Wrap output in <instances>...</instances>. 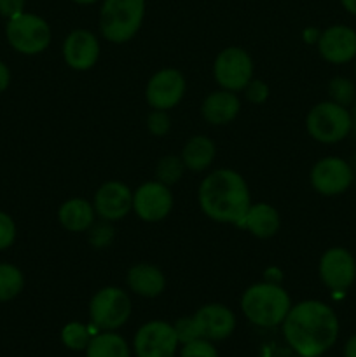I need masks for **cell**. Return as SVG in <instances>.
Returning <instances> with one entry per match:
<instances>
[{
  "mask_svg": "<svg viewBox=\"0 0 356 357\" xmlns=\"http://www.w3.org/2000/svg\"><path fill=\"white\" fill-rule=\"evenodd\" d=\"M281 326L286 344L300 357H320L339 337L334 309L320 300H304L292 305Z\"/></svg>",
  "mask_w": 356,
  "mask_h": 357,
  "instance_id": "obj_1",
  "label": "cell"
},
{
  "mask_svg": "<svg viewBox=\"0 0 356 357\" xmlns=\"http://www.w3.org/2000/svg\"><path fill=\"white\" fill-rule=\"evenodd\" d=\"M201 211L218 223L237 225L251 206L250 190L239 173L232 169H216L201 181L198 190Z\"/></svg>",
  "mask_w": 356,
  "mask_h": 357,
  "instance_id": "obj_2",
  "label": "cell"
},
{
  "mask_svg": "<svg viewBox=\"0 0 356 357\" xmlns=\"http://www.w3.org/2000/svg\"><path fill=\"white\" fill-rule=\"evenodd\" d=\"M292 309V298L279 282H257L244 289L241 310L251 324L258 328H274L283 324Z\"/></svg>",
  "mask_w": 356,
  "mask_h": 357,
  "instance_id": "obj_3",
  "label": "cell"
},
{
  "mask_svg": "<svg viewBox=\"0 0 356 357\" xmlns=\"http://www.w3.org/2000/svg\"><path fill=\"white\" fill-rule=\"evenodd\" d=\"M145 16V0H103L100 31L112 44H124L138 33Z\"/></svg>",
  "mask_w": 356,
  "mask_h": 357,
  "instance_id": "obj_4",
  "label": "cell"
},
{
  "mask_svg": "<svg viewBox=\"0 0 356 357\" xmlns=\"http://www.w3.org/2000/svg\"><path fill=\"white\" fill-rule=\"evenodd\" d=\"M306 128L311 138L325 145L342 142L353 129L351 112L334 101H323L307 114Z\"/></svg>",
  "mask_w": 356,
  "mask_h": 357,
  "instance_id": "obj_5",
  "label": "cell"
},
{
  "mask_svg": "<svg viewBox=\"0 0 356 357\" xmlns=\"http://www.w3.org/2000/svg\"><path fill=\"white\" fill-rule=\"evenodd\" d=\"M131 310L133 305L128 293L117 286H107L91 298L89 319L96 330L115 331L128 323Z\"/></svg>",
  "mask_w": 356,
  "mask_h": 357,
  "instance_id": "obj_6",
  "label": "cell"
},
{
  "mask_svg": "<svg viewBox=\"0 0 356 357\" xmlns=\"http://www.w3.org/2000/svg\"><path fill=\"white\" fill-rule=\"evenodd\" d=\"M6 35L9 44L27 56L40 54L51 44V26L37 14L21 13L9 20Z\"/></svg>",
  "mask_w": 356,
  "mask_h": 357,
  "instance_id": "obj_7",
  "label": "cell"
},
{
  "mask_svg": "<svg viewBox=\"0 0 356 357\" xmlns=\"http://www.w3.org/2000/svg\"><path fill=\"white\" fill-rule=\"evenodd\" d=\"M213 77L222 89L243 91L253 79V61L243 47H227L213 63Z\"/></svg>",
  "mask_w": 356,
  "mask_h": 357,
  "instance_id": "obj_8",
  "label": "cell"
},
{
  "mask_svg": "<svg viewBox=\"0 0 356 357\" xmlns=\"http://www.w3.org/2000/svg\"><path fill=\"white\" fill-rule=\"evenodd\" d=\"M178 344L173 324L166 321H149L133 338L136 357H175Z\"/></svg>",
  "mask_w": 356,
  "mask_h": 357,
  "instance_id": "obj_9",
  "label": "cell"
},
{
  "mask_svg": "<svg viewBox=\"0 0 356 357\" xmlns=\"http://www.w3.org/2000/svg\"><path fill=\"white\" fill-rule=\"evenodd\" d=\"M173 208V194L161 181H147L133 192V211L147 223L163 222Z\"/></svg>",
  "mask_w": 356,
  "mask_h": 357,
  "instance_id": "obj_10",
  "label": "cell"
},
{
  "mask_svg": "<svg viewBox=\"0 0 356 357\" xmlns=\"http://www.w3.org/2000/svg\"><path fill=\"white\" fill-rule=\"evenodd\" d=\"M355 180L351 164L339 157H325L318 160L311 169V185L321 195H341L348 190Z\"/></svg>",
  "mask_w": 356,
  "mask_h": 357,
  "instance_id": "obj_11",
  "label": "cell"
},
{
  "mask_svg": "<svg viewBox=\"0 0 356 357\" xmlns=\"http://www.w3.org/2000/svg\"><path fill=\"white\" fill-rule=\"evenodd\" d=\"M321 282L334 293H344L356 279V260L346 248H330L318 265Z\"/></svg>",
  "mask_w": 356,
  "mask_h": 357,
  "instance_id": "obj_12",
  "label": "cell"
},
{
  "mask_svg": "<svg viewBox=\"0 0 356 357\" xmlns=\"http://www.w3.org/2000/svg\"><path fill=\"white\" fill-rule=\"evenodd\" d=\"M187 84L177 68H163L150 77L145 89L147 103L154 110H170L184 98Z\"/></svg>",
  "mask_w": 356,
  "mask_h": 357,
  "instance_id": "obj_13",
  "label": "cell"
},
{
  "mask_svg": "<svg viewBox=\"0 0 356 357\" xmlns=\"http://www.w3.org/2000/svg\"><path fill=\"white\" fill-rule=\"evenodd\" d=\"M94 211L101 220L119 222L133 209V192L122 181H107L94 194Z\"/></svg>",
  "mask_w": 356,
  "mask_h": 357,
  "instance_id": "obj_14",
  "label": "cell"
},
{
  "mask_svg": "<svg viewBox=\"0 0 356 357\" xmlns=\"http://www.w3.org/2000/svg\"><path fill=\"white\" fill-rule=\"evenodd\" d=\"M100 58V42L89 30H73L63 42V59L77 72H86Z\"/></svg>",
  "mask_w": 356,
  "mask_h": 357,
  "instance_id": "obj_15",
  "label": "cell"
},
{
  "mask_svg": "<svg viewBox=\"0 0 356 357\" xmlns=\"http://www.w3.org/2000/svg\"><path fill=\"white\" fill-rule=\"evenodd\" d=\"M318 51L325 61L334 65L351 61L356 56V31L346 24L327 28L318 38Z\"/></svg>",
  "mask_w": 356,
  "mask_h": 357,
  "instance_id": "obj_16",
  "label": "cell"
},
{
  "mask_svg": "<svg viewBox=\"0 0 356 357\" xmlns=\"http://www.w3.org/2000/svg\"><path fill=\"white\" fill-rule=\"evenodd\" d=\"M194 319L198 323L201 338L209 342L225 340L236 330V316L229 307L222 303H208L202 305L194 314Z\"/></svg>",
  "mask_w": 356,
  "mask_h": 357,
  "instance_id": "obj_17",
  "label": "cell"
},
{
  "mask_svg": "<svg viewBox=\"0 0 356 357\" xmlns=\"http://www.w3.org/2000/svg\"><path fill=\"white\" fill-rule=\"evenodd\" d=\"M281 220H279V213L276 208H272L267 202H258V204H251L241 222L236 227L248 230L251 236L258 237V239H271L278 234Z\"/></svg>",
  "mask_w": 356,
  "mask_h": 357,
  "instance_id": "obj_18",
  "label": "cell"
},
{
  "mask_svg": "<svg viewBox=\"0 0 356 357\" xmlns=\"http://www.w3.org/2000/svg\"><path fill=\"white\" fill-rule=\"evenodd\" d=\"M241 110V101L236 93L227 89L215 91L208 94L201 105V114L212 126H225L237 117Z\"/></svg>",
  "mask_w": 356,
  "mask_h": 357,
  "instance_id": "obj_19",
  "label": "cell"
},
{
  "mask_svg": "<svg viewBox=\"0 0 356 357\" xmlns=\"http://www.w3.org/2000/svg\"><path fill=\"white\" fill-rule=\"evenodd\" d=\"M126 282L133 293L143 298H156L166 288V278L163 271L150 264L133 265L126 275Z\"/></svg>",
  "mask_w": 356,
  "mask_h": 357,
  "instance_id": "obj_20",
  "label": "cell"
},
{
  "mask_svg": "<svg viewBox=\"0 0 356 357\" xmlns=\"http://www.w3.org/2000/svg\"><path fill=\"white\" fill-rule=\"evenodd\" d=\"M94 206L87 202L86 199H68L59 206L58 220L61 227L68 232H86L93 227Z\"/></svg>",
  "mask_w": 356,
  "mask_h": 357,
  "instance_id": "obj_21",
  "label": "cell"
},
{
  "mask_svg": "<svg viewBox=\"0 0 356 357\" xmlns=\"http://www.w3.org/2000/svg\"><path fill=\"white\" fill-rule=\"evenodd\" d=\"M216 155L215 143L206 136H192L187 143H185L184 150H181V162H184L185 169H191L194 173H201V171L208 169L213 164Z\"/></svg>",
  "mask_w": 356,
  "mask_h": 357,
  "instance_id": "obj_22",
  "label": "cell"
},
{
  "mask_svg": "<svg viewBox=\"0 0 356 357\" xmlns=\"http://www.w3.org/2000/svg\"><path fill=\"white\" fill-rule=\"evenodd\" d=\"M86 357H131L129 345L115 331H101L91 338Z\"/></svg>",
  "mask_w": 356,
  "mask_h": 357,
  "instance_id": "obj_23",
  "label": "cell"
},
{
  "mask_svg": "<svg viewBox=\"0 0 356 357\" xmlns=\"http://www.w3.org/2000/svg\"><path fill=\"white\" fill-rule=\"evenodd\" d=\"M24 286V278L17 267L10 264H0V302L16 298Z\"/></svg>",
  "mask_w": 356,
  "mask_h": 357,
  "instance_id": "obj_24",
  "label": "cell"
},
{
  "mask_svg": "<svg viewBox=\"0 0 356 357\" xmlns=\"http://www.w3.org/2000/svg\"><path fill=\"white\" fill-rule=\"evenodd\" d=\"M91 338H93V335H91L89 328L84 326L82 323H77V321L65 324L61 330V342L70 351H86Z\"/></svg>",
  "mask_w": 356,
  "mask_h": 357,
  "instance_id": "obj_25",
  "label": "cell"
},
{
  "mask_svg": "<svg viewBox=\"0 0 356 357\" xmlns=\"http://www.w3.org/2000/svg\"><path fill=\"white\" fill-rule=\"evenodd\" d=\"M184 169H185V166H184V162H181L180 157H177V155L163 157L156 167L157 181H161V183L171 187V185H175L178 180H180L181 174H184Z\"/></svg>",
  "mask_w": 356,
  "mask_h": 357,
  "instance_id": "obj_26",
  "label": "cell"
},
{
  "mask_svg": "<svg viewBox=\"0 0 356 357\" xmlns=\"http://www.w3.org/2000/svg\"><path fill=\"white\" fill-rule=\"evenodd\" d=\"M328 93H330V98L334 103L342 105L346 108L355 103L356 100L355 84L349 79H346V77H335V79H332L330 84H328Z\"/></svg>",
  "mask_w": 356,
  "mask_h": 357,
  "instance_id": "obj_27",
  "label": "cell"
},
{
  "mask_svg": "<svg viewBox=\"0 0 356 357\" xmlns=\"http://www.w3.org/2000/svg\"><path fill=\"white\" fill-rule=\"evenodd\" d=\"M173 328H175V333H177L178 342H180L181 345L201 338V333H199V328H198V323H195L194 316L180 317V319L173 324Z\"/></svg>",
  "mask_w": 356,
  "mask_h": 357,
  "instance_id": "obj_28",
  "label": "cell"
},
{
  "mask_svg": "<svg viewBox=\"0 0 356 357\" xmlns=\"http://www.w3.org/2000/svg\"><path fill=\"white\" fill-rule=\"evenodd\" d=\"M180 357H218V352L212 342L206 340V338H198V340L184 344Z\"/></svg>",
  "mask_w": 356,
  "mask_h": 357,
  "instance_id": "obj_29",
  "label": "cell"
},
{
  "mask_svg": "<svg viewBox=\"0 0 356 357\" xmlns=\"http://www.w3.org/2000/svg\"><path fill=\"white\" fill-rule=\"evenodd\" d=\"M147 129L154 136H166L171 129V119L166 110H154L147 117Z\"/></svg>",
  "mask_w": 356,
  "mask_h": 357,
  "instance_id": "obj_30",
  "label": "cell"
},
{
  "mask_svg": "<svg viewBox=\"0 0 356 357\" xmlns=\"http://www.w3.org/2000/svg\"><path fill=\"white\" fill-rule=\"evenodd\" d=\"M14 239H16V225L9 215L0 211V251L13 246Z\"/></svg>",
  "mask_w": 356,
  "mask_h": 357,
  "instance_id": "obj_31",
  "label": "cell"
},
{
  "mask_svg": "<svg viewBox=\"0 0 356 357\" xmlns=\"http://www.w3.org/2000/svg\"><path fill=\"white\" fill-rule=\"evenodd\" d=\"M243 91H244V96H246V100L251 101V103H255V105L264 103V101L269 98V87L264 80L251 79Z\"/></svg>",
  "mask_w": 356,
  "mask_h": 357,
  "instance_id": "obj_32",
  "label": "cell"
},
{
  "mask_svg": "<svg viewBox=\"0 0 356 357\" xmlns=\"http://www.w3.org/2000/svg\"><path fill=\"white\" fill-rule=\"evenodd\" d=\"M110 222H107V220H103V223H93V227H91V244H93L94 248H103L107 246L108 243H110L112 239V234H114V230H112V227L108 225Z\"/></svg>",
  "mask_w": 356,
  "mask_h": 357,
  "instance_id": "obj_33",
  "label": "cell"
},
{
  "mask_svg": "<svg viewBox=\"0 0 356 357\" xmlns=\"http://www.w3.org/2000/svg\"><path fill=\"white\" fill-rule=\"evenodd\" d=\"M24 13V0H0V14L7 20Z\"/></svg>",
  "mask_w": 356,
  "mask_h": 357,
  "instance_id": "obj_34",
  "label": "cell"
},
{
  "mask_svg": "<svg viewBox=\"0 0 356 357\" xmlns=\"http://www.w3.org/2000/svg\"><path fill=\"white\" fill-rule=\"evenodd\" d=\"M9 82H10L9 68L6 66V63L0 61V93H3V91L9 87Z\"/></svg>",
  "mask_w": 356,
  "mask_h": 357,
  "instance_id": "obj_35",
  "label": "cell"
},
{
  "mask_svg": "<svg viewBox=\"0 0 356 357\" xmlns=\"http://www.w3.org/2000/svg\"><path fill=\"white\" fill-rule=\"evenodd\" d=\"M344 357H356V335H353L344 345Z\"/></svg>",
  "mask_w": 356,
  "mask_h": 357,
  "instance_id": "obj_36",
  "label": "cell"
},
{
  "mask_svg": "<svg viewBox=\"0 0 356 357\" xmlns=\"http://www.w3.org/2000/svg\"><path fill=\"white\" fill-rule=\"evenodd\" d=\"M342 7H344L346 10H348L349 14H353V16H356V0H341Z\"/></svg>",
  "mask_w": 356,
  "mask_h": 357,
  "instance_id": "obj_37",
  "label": "cell"
},
{
  "mask_svg": "<svg viewBox=\"0 0 356 357\" xmlns=\"http://www.w3.org/2000/svg\"><path fill=\"white\" fill-rule=\"evenodd\" d=\"M351 117H353V129H355V131H356V100H355V103H353Z\"/></svg>",
  "mask_w": 356,
  "mask_h": 357,
  "instance_id": "obj_38",
  "label": "cell"
},
{
  "mask_svg": "<svg viewBox=\"0 0 356 357\" xmlns=\"http://www.w3.org/2000/svg\"><path fill=\"white\" fill-rule=\"evenodd\" d=\"M72 2H75V3H82V6H89V3L98 2V0H72Z\"/></svg>",
  "mask_w": 356,
  "mask_h": 357,
  "instance_id": "obj_39",
  "label": "cell"
},
{
  "mask_svg": "<svg viewBox=\"0 0 356 357\" xmlns=\"http://www.w3.org/2000/svg\"><path fill=\"white\" fill-rule=\"evenodd\" d=\"M355 70H356V68H355Z\"/></svg>",
  "mask_w": 356,
  "mask_h": 357,
  "instance_id": "obj_40",
  "label": "cell"
}]
</instances>
